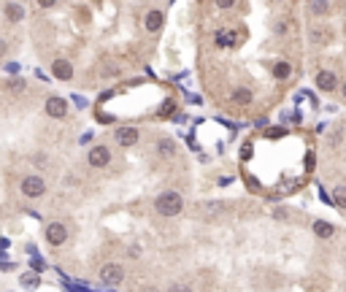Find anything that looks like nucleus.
I'll list each match as a JSON object with an SVG mask.
<instances>
[{
  "instance_id": "1",
  "label": "nucleus",
  "mask_w": 346,
  "mask_h": 292,
  "mask_svg": "<svg viewBox=\"0 0 346 292\" xmlns=\"http://www.w3.org/2000/svg\"><path fill=\"white\" fill-rule=\"evenodd\" d=\"M182 209H184V200H182V195L179 192H163L157 200H154V211H157L160 216H176V214H182Z\"/></svg>"
},
{
  "instance_id": "2",
  "label": "nucleus",
  "mask_w": 346,
  "mask_h": 292,
  "mask_svg": "<svg viewBox=\"0 0 346 292\" xmlns=\"http://www.w3.org/2000/svg\"><path fill=\"white\" fill-rule=\"evenodd\" d=\"M46 192V184H43L41 176H24L22 179V195L24 198H41V195Z\"/></svg>"
},
{
  "instance_id": "3",
  "label": "nucleus",
  "mask_w": 346,
  "mask_h": 292,
  "mask_svg": "<svg viewBox=\"0 0 346 292\" xmlns=\"http://www.w3.org/2000/svg\"><path fill=\"white\" fill-rule=\"evenodd\" d=\"M87 163L92 165V168H106L108 163H111V152H108V146H92L87 154Z\"/></svg>"
},
{
  "instance_id": "4",
  "label": "nucleus",
  "mask_w": 346,
  "mask_h": 292,
  "mask_svg": "<svg viewBox=\"0 0 346 292\" xmlns=\"http://www.w3.org/2000/svg\"><path fill=\"white\" fill-rule=\"evenodd\" d=\"M122 279H124V268H122V265L108 263V265L100 268V281H103V284H119Z\"/></svg>"
},
{
  "instance_id": "5",
  "label": "nucleus",
  "mask_w": 346,
  "mask_h": 292,
  "mask_svg": "<svg viewBox=\"0 0 346 292\" xmlns=\"http://www.w3.org/2000/svg\"><path fill=\"white\" fill-rule=\"evenodd\" d=\"M46 241L52 246H62L65 241H68V228H65L62 222H52L46 228Z\"/></svg>"
},
{
  "instance_id": "6",
  "label": "nucleus",
  "mask_w": 346,
  "mask_h": 292,
  "mask_svg": "<svg viewBox=\"0 0 346 292\" xmlns=\"http://www.w3.org/2000/svg\"><path fill=\"white\" fill-rule=\"evenodd\" d=\"M46 114L54 119H62L65 114H68V103H65L62 98H49L46 100Z\"/></svg>"
},
{
  "instance_id": "7",
  "label": "nucleus",
  "mask_w": 346,
  "mask_h": 292,
  "mask_svg": "<svg viewBox=\"0 0 346 292\" xmlns=\"http://www.w3.org/2000/svg\"><path fill=\"white\" fill-rule=\"evenodd\" d=\"M52 73L57 79H62V82H68V79H73V65L68 63V60H54V63H52Z\"/></svg>"
},
{
  "instance_id": "8",
  "label": "nucleus",
  "mask_w": 346,
  "mask_h": 292,
  "mask_svg": "<svg viewBox=\"0 0 346 292\" xmlns=\"http://www.w3.org/2000/svg\"><path fill=\"white\" fill-rule=\"evenodd\" d=\"M317 87L322 89V92H333L335 87H338V79H335V73L333 70H322L317 76Z\"/></svg>"
},
{
  "instance_id": "9",
  "label": "nucleus",
  "mask_w": 346,
  "mask_h": 292,
  "mask_svg": "<svg viewBox=\"0 0 346 292\" xmlns=\"http://www.w3.org/2000/svg\"><path fill=\"white\" fill-rule=\"evenodd\" d=\"M117 144H119V146H133V144H138V130H135V127H119V130H117Z\"/></svg>"
},
{
  "instance_id": "10",
  "label": "nucleus",
  "mask_w": 346,
  "mask_h": 292,
  "mask_svg": "<svg viewBox=\"0 0 346 292\" xmlns=\"http://www.w3.org/2000/svg\"><path fill=\"white\" fill-rule=\"evenodd\" d=\"M163 22H165L163 11H149V14H146V19H143V27H146L149 33H157V30L163 27Z\"/></svg>"
},
{
  "instance_id": "11",
  "label": "nucleus",
  "mask_w": 346,
  "mask_h": 292,
  "mask_svg": "<svg viewBox=\"0 0 346 292\" xmlns=\"http://www.w3.org/2000/svg\"><path fill=\"white\" fill-rule=\"evenodd\" d=\"M6 17H8V22H22L24 8L19 6V3H6Z\"/></svg>"
},
{
  "instance_id": "12",
  "label": "nucleus",
  "mask_w": 346,
  "mask_h": 292,
  "mask_svg": "<svg viewBox=\"0 0 346 292\" xmlns=\"http://www.w3.org/2000/svg\"><path fill=\"white\" fill-rule=\"evenodd\" d=\"M314 233L319 235V238H330V235L335 233V228L330 222H322V219H317V222H314Z\"/></svg>"
},
{
  "instance_id": "13",
  "label": "nucleus",
  "mask_w": 346,
  "mask_h": 292,
  "mask_svg": "<svg viewBox=\"0 0 346 292\" xmlns=\"http://www.w3.org/2000/svg\"><path fill=\"white\" fill-rule=\"evenodd\" d=\"M157 149H160V154H163V157H173V154H176V144H173L170 138H163L157 144Z\"/></svg>"
},
{
  "instance_id": "14",
  "label": "nucleus",
  "mask_w": 346,
  "mask_h": 292,
  "mask_svg": "<svg viewBox=\"0 0 346 292\" xmlns=\"http://www.w3.org/2000/svg\"><path fill=\"white\" fill-rule=\"evenodd\" d=\"M233 100H235V103H241V105H249V103H252V92H249L246 87H241V89H235V92H233Z\"/></svg>"
},
{
  "instance_id": "15",
  "label": "nucleus",
  "mask_w": 346,
  "mask_h": 292,
  "mask_svg": "<svg viewBox=\"0 0 346 292\" xmlns=\"http://www.w3.org/2000/svg\"><path fill=\"white\" fill-rule=\"evenodd\" d=\"M333 200H335V206H338V209H346V187H344V184L333 189Z\"/></svg>"
},
{
  "instance_id": "16",
  "label": "nucleus",
  "mask_w": 346,
  "mask_h": 292,
  "mask_svg": "<svg viewBox=\"0 0 346 292\" xmlns=\"http://www.w3.org/2000/svg\"><path fill=\"white\" fill-rule=\"evenodd\" d=\"M327 38H330L327 30H322V27H314V30H311V41H314V43H327Z\"/></svg>"
},
{
  "instance_id": "17",
  "label": "nucleus",
  "mask_w": 346,
  "mask_h": 292,
  "mask_svg": "<svg viewBox=\"0 0 346 292\" xmlns=\"http://www.w3.org/2000/svg\"><path fill=\"white\" fill-rule=\"evenodd\" d=\"M311 14H317V17H325L330 11V3H308Z\"/></svg>"
},
{
  "instance_id": "18",
  "label": "nucleus",
  "mask_w": 346,
  "mask_h": 292,
  "mask_svg": "<svg viewBox=\"0 0 346 292\" xmlns=\"http://www.w3.org/2000/svg\"><path fill=\"white\" fill-rule=\"evenodd\" d=\"M230 43H235L233 33H217V46H230Z\"/></svg>"
},
{
  "instance_id": "19",
  "label": "nucleus",
  "mask_w": 346,
  "mask_h": 292,
  "mask_svg": "<svg viewBox=\"0 0 346 292\" xmlns=\"http://www.w3.org/2000/svg\"><path fill=\"white\" fill-rule=\"evenodd\" d=\"M273 73H276L279 79H287V76H289V63H276V65H273Z\"/></svg>"
},
{
  "instance_id": "20",
  "label": "nucleus",
  "mask_w": 346,
  "mask_h": 292,
  "mask_svg": "<svg viewBox=\"0 0 346 292\" xmlns=\"http://www.w3.org/2000/svg\"><path fill=\"white\" fill-rule=\"evenodd\" d=\"M168 292H192V287H187V284H173Z\"/></svg>"
},
{
  "instance_id": "21",
  "label": "nucleus",
  "mask_w": 346,
  "mask_h": 292,
  "mask_svg": "<svg viewBox=\"0 0 346 292\" xmlns=\"http://www.w3.org/2000/svg\"><path fill=\"white\" fill-rule=\"evenodd\" d=\"M22 281H24V287H36V284H38V279H36V276H24Z\"/></svg>"
},
{
  "instance_id": "22",
  "label": "nucleus",
  "mask_w": 346,
  "mask_h": 292,
  "mask_svg": "<svg viewBox=\"0 0 346 292\" xmlns=\"http://www.w3.org/2000/svg\"><path fill=\"white\" fill-rule=\"evenodd\" d=\"M6 54V41H0V57Z\"/></svg>"
},
{
  "instance_id": "23",
  "label": "nucleus",
  "mask_w": 346,
  "mask_h": 292,
  "mask_svg": "<svg viewBox=\"0 0 346 292\" xmlns=\"http://www.w3.org/2000/svg\"><path fill=\"white\" fill-rule=\"evenodd\" d=\"M341 95H344V98H346V84H344V89H341Z\"/></svg>"
},
{
  "instance_id": "24",
  "label": "nucleus",
  "mask_w": 346,
  "mask_h": 292,
  "mask_svg": "<svg viewBox=\"0 0 346 292\" xmlns=\"http://www.w3.org/2000/svg\"><path fill=\"white\" fill-rule=\"evenodd\" d=\"M146 292H157V290H146Z\"/></svg>"
}]
</instances>
